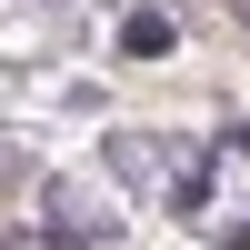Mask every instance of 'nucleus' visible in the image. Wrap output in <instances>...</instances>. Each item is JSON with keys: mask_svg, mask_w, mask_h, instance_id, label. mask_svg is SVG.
Masks as SVG:
<instances>
[{"mask_svg": "<svg viewBox=\"0 0 250 250\" xmlns=\"http://www.w3.org/2000/svg\"><path fill=\"white\" fill-rule=\"evenodd\" d=\"M170 40H180V20H170V10H130V20H120V50H130V60H160Z\"/></svg>", "mask_w": 250, "mask_h": 250, "instance_id": "obj_1", "label": "nucleus"}]
</instances>
